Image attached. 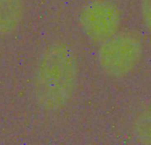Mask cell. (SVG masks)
Segmentation results:
<instances>
[{"label":"cell","instance_id":"6da1fadb","mask_svg":"<svg viewBox=\"0 0 151 145\" xmlns=\"http://www.w3.org/2000/svg\"><path fill=\"white\" fill-rule=\"evenodd\" d=\"M79 65L73 49L67 43L50 44L41 54L35 74V96L38 105L49 112L65 107L78 85Z\"/></svg>","mask_w":151,"mask_h":145},{"label":"cell","instance_id":"7a4b0ae2","mask_svg":"<svg viewBox=\"0 0 151 145\" xmlns=\"http://www.w3.org/2000/svg\"><path fill=\"white\" fill-rule=\"evenodd\" d=\"M142 55L143 44L140 36L133 31H124L100 43L96 58L104 74L121 79L136 68Z\"/></svg>","mask_w":151,"mask_h":145},{"label":"cell","instance_id":"3957f363","mask_svg":"<svg viewBox=\"0 0 151 145\" xmlns=\"http://www.w3.org/2000/svg\"><path fill=\"white\" fill-rule=\"evenodd\" d=\"M121 21V11L112 0H90L79 15L83 34L89 40L99 43L116 35Z\"/></svg>","mask_w":151,"mask_h":145},{"label":"cell","instance_id":"277c9868","mask_svg":"<svg viewBox=\"0 0 151 145\" xmlns=\"http://www.w3.org/2000/svg\"><path fill=\"white\" fill-rule=\"evenodd\" d=\"M25 14L22 0H0V37L15 32Z\"/></svg>","mask_w":151,"mask_h":145},{"label":"cell","instance_id":"5b68a950","mask_svg":"<svg viewBox=\"0 0 151 145\" xmlns=\"http://www.w3.org/2000/svg\"><path fill=\"white\" fill-rule=\"evenodd\" d=\"M135 140L142 144H151V108L142 112L133 124Z\"/></svg>","mask_w":151,"mask_h":145},{"label":"cell","instance_id":"8992f818","mask_svg":"<svg viewBox=\"0 0 151 145\" xmlns=\"http://www.w3.org/2000/svg\"><path fill=\"white\" fill-rule=\"evenodd\" d=\"M140 11L144 26L151 34V0H141Z\"/></svg>","mask_w":151,"mask_h":145}]
</instances>
